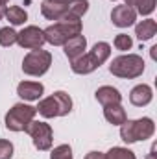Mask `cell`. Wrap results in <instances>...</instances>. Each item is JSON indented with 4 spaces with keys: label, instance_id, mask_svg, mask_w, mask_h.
Here are the masks:
<instances>
[{
    "label": "cell",
    "instance_id": "1",
    "mask_svg": "<svg viewBox=\"0 0 157 159\" xmlns=\"http://www.w3.org/2000/svg\"><path fill=\"white\" fill-rule=\"evenodd\" d=\"M109 56H111V44L105 43V41H100L89 52H85L83 56H79L76 61L70 63L72 72H76V74H91L98 67H102L109 59Z\"/></svg>",
    "mask_w": 157,
    "mask_h": 159
},
{
    "label": "cell",
    "instance_id": "2",
    "mask_svg": "<svg viewBox=\"0 0 157 159\" xmlns=\"http://www.w3.org/2000/svg\"><path fill=\"white\" fill-rule=\"evenodd\" d=\"M43 32H44L46 43H50L52 46H63L69 39L81 34V20L74 19V17H63L61 20L50 24Z\"/></svg>",
    "mask_w": 157,
    "mask_h": 159
},
{
    "label": "cell",
    "instance_id": "3",
    "mask_svg": "<svg viewBox=\"0 0 157 159\" xmlns=\"http://www.w3.org/2000/svg\"><path fill=\"white\" fill-rule=\"evenodd\" d=\"M109 72L117 78L124 80H135L142 76L144 72V59L139 54H124L118 56L111 61L109 65Z\"/></svg>",
    "mask_w": 157,
    "mask_h": 159
},
{
    "label": "cell",
    "instance_id": "4",
    "mask_svg": "<svg viewBox=\"0 0 157 159\" xmlns=\"http://www.w3.org/2000/svg\"><path fill=\"white\" fill-rule=\"evenodd\" d=\"M155 133V124L150 117H142V119L135 120H126L120 126V139L128 144L139 143V141H146Z\"/></svg>",
    "mask_w": 157,
    "mask_h": 159
},
{
    "label": "cell",
    "instance_id": "5",
    "mask_svg": "<svg viewBox=\"0 0 157 159\" xmlns=\"http://www.w3.org/2000/svg\"><path fill=\"white\" fill-rule=\"evenodd\" d=\"M35 109L44 119L65 117V115H69L72 111V98L65 91H56L52 96L39 100V106Z\"/></svg>",
    "mask_w": 157,
    "mask_h": 159
},
{
    "label": "cell",
    "instance_id": "6",
    "mask_svg": "<svg viewBox=\"0 0 157 159\" xmlns=\"http://www.w3.org/2000/svg\"><path fill=\"white\" fill-rule=\"evenodd\" d=\"M37 109L28 104H15L7 113H6V128L9 131H24L26 126L35 119Z\"/></svg>",
    "mask_w": 157,
    "mask_h": 159
},
{
    "label": "cell",
    "instance_id": "7",
    "mask_svg": "<svg viewBox=\"0 0 157 159\" xmlns=\"http://www.w3.org/2000/svg\"><path fill=\"white\" fill-rule=\"evenodd\" d=\"M50 65H52V54L43 50V48H37V50H32L30 54L24 56V59H22V72L28 74V76L39 78V76L48 72Z\"/></svg>",
    "mask_w": 157,
    "mask_h": 159
},
{
    "label": "cell",
    "instance_id": "8",
    "mask_svg": "<svg viewBox=\"0 0 157 159\" xmlns=\"http://www.w3.org/2000/svg\"><path fill=\"white\" fill-rule=\"evenodd\" d=\"M32 141H34V146L39 150V152H46L52 148V143H54V131L50 128V124L46 122H41V120H32L26 129H24Z\"/></svg>",
    "mask_w": 157,
    "mask_h": 159
},
{
    "label": "cell",
    "instance_id": "9",
    "mask_svg": "<svg viewBox=\"0 0 157 159\" xmlns=\"http://www.w3.org/2000/svg\"><path fill=\"white\" fill-rule=\"evenodd\" d=\"M44 32L39 26H26L17 34V44L26 50H37L44 44Z\"/></svg>",
    "mask_w": 157,
    "mask_h": 159
},
{
    "label": "cell",
    "instance_id": "10",
    "mask_svg": "<svg viewBox=\"0 0 157 159\" xmlns=\"http://www.w3.org/2000/svg\"><path fill=\"white\" fill-rule=\"evenodd\" d=\"M137 20V13L133 7L122 4V6H117L113 7L111 11V22L117 26V28H128V26H133Z\"/></svg>",
    "mask_w": 157,
    "mask_h": 159
},
{
    "label": "cell",
    "instance_id": "11",
    "mask_svg": "<svg viewBox=\"0 0 157 159\" xmlns=\"http://www.w3.org/2000/svg\"><path fill=\"white\" fill-rule=\"evenodd\" d=\"M69 6L70 4H67V2H59V0H44L43 4H41V13H43V17L46 19V20H61L65 15H67V11H69Z\"/></svg>",
    "mask_w": 157,
    "mask_h": 159
},
{
    "label": "cell",
    "instance_id": "12",
    "mask_svg": "<svg viewBox=\"0 0 157 159\" xmlns=\"http://www.w3.org/2000/svg\"><path fill=\"white\" fill-rule=\"evenodd\" d=\"M44 93V85L41 81H20L17 85V94L22 98V100H28V102H34V100H39Z\"/></svg>",
    "mask_w": 157,
    "mask_h": 159
},
{
    "label": "cell",
    "instance_id": "13",
    "mask_svg": "<svg viewBox=\"0 0 157 159\" xmlns=\"http://www.w3.org/2000/svg\"><path fill=\"white\" fill-rule=\"evenodd\" d=\"M154 100V91L150 85L146 83H141V85H135L129 93V102L135 106V107H144L148 106L150 102Z\"/></svg>",
    "mask_w": 157,
    "mask_h": 159
},
{
    "label": "cell",
    "instance_id": "14",
    "mask_svg": "<svg viewBox=\"0 0 157 159\" xmlns=\"http://www.w3.org/2000/svg\"><path fill=\"white\" fill-rule=\"evenodd\" d=\"M85 50H87V39H85L81 34L76 35V37H72V39H69L63 44V52H65V56L69 57L70 63L76 61L79 56H83Z\"/></svg>",
    "mask_w": 157,
    "mask_h": 159
},
{
    "label": "cell",
    "instance_id": "15",
    "mask_svg": "<svg viewBox=\"0 0 157 159\" xmlns=\"http://www.w3.org/2000/svg\"><path fill=\"white\" fill-rule=\"evenodd\" d=\"M96 100L105 107V106H113V104H122V94L117 87L111 85H102L96 89Z\"/></svg>",
    "mask_w": 157,
    "mask_h": 159
},
{
    "label": "cell",
    "instance_id": "16",
    "mask_svg": "<svg viewBox=\"0 0 157 159\" xmlns=\"http://www.w3.org/2000/svg\"><path fill=\"white\" fill-rule=\"evenodd\" d=\"M104 117L109 124L113 126H122L128 117H126V109L122 107V104H113V106H105L104 107Z\"/></svg>",
    "mask_w": 157,
    "mask_h": 159
},
{
    "label": "cell",
    "instance_id": "17",
    "mask_svg": "<svg viewBox=\"0 0 157 159\" xmlns=\"http://www.w3.org/2000/svg\"><path fill=\"white\" fill-rule=\"evenodd\" d=\"M157 34V22L154 19H144L135 26V35L141 41H150Z\"/></svg>",
    "mask_w": 157,
    "mask_h": 159
},
{
    "label": "cell",
    "instance_id": "18",
    "mask_svg": "<svg viewBox=\"0 0 157 159\" xmlns=\"http://www.w3.org/2000/svg\"><path fill=\"white\" fill-rule=\"evenodd\" d=\"M4 17L9 20L11 26H20L28 20V13L20 7V6H7L4 9Z\"/></svg>",
    "mask_w": 157,
    "mask_h": 159
},
{
    "label": "cell",
    "instance_id": "19",
    "mask_svg": "<svg viewBox=\"0 0 157 159\" xmlns=\"http://www.w3.org/2000/svg\"><path fill=\"white\" fill-rule=\"evenodd\" d=\"M126 6L133 7L137 15H142V17H148L154 13L157 6V0H124Z\"/></svg>",
    "mask_w": 157,
    "mask_h": 159
},
{
    "label": "cell",
    "instance_id": "20",
    "mask_svg": "<svg viewBox=\"0 0 157 159\" xmlns=\"http://www.w3.org/2000/svg\"><path fill=\"white\" fill-rule=\"evenodd\" d=\"M89 11V0H72L69 6V11L65 17H74V19H81L85 13Z\"/></svg>",
    "mask_w": 157,
    "mask_h": 159
},
{
    "label": "cell",
    "instance_id": "21",
    "mask_svg": "<svg viewBox=\"0 0 157 159\" xmlns=\"http://www.w3.org/2000/svg\"><path fill=\"white\" fill-rule=\"evenodd\" d=\"M105 159H137V156L129 150V148H124V146H113L107 154Z\"/></svg>",
    "mask_w": 157,
    "mask_h": 159
},
{
    "label": "cell",
    "instance_id": "22",
    "mask_svg": "<svg viewBox=\"0 0 157 159\" xmlns=\"http://www.w3.org/2000/svg\"><path fill=\"white\" fill-rule=\"evenodd\" d=\"M17 43V32L11 28V26H6V28H0V46H13Z\"/></svg>",
    "mask_w": 157,
    "mask_h": 159
},
{
    "label": "cell",
    "instance_id": "23",
    "mask_svg": "<svg viewBox=\"0 0 157 159\" xmlns=\"http://www.w3.org/2000/svg\"><path fill=\"white\" fill-rule=\"evenodd\" d=\"M113 44H115V48L120 50V52H126V50H131V46H133V39L128 35V34H118L115 41H113Z\"/></svg>",
    "mask_w": 157,
    "mask_h": 159
},
{
    "label": "cell",
    "instance_id": "24",
    "mask_svg": "<svg viewBox=\"0 0 157 159\" xmlns=\"http://www.w3.org/2000/svg\"><path fill=\"white\" fill-rule=\"evenodd\" d=\"M50 159H74L72 157V148L69 144H59L52 150Z\"/></svg>",
    "mask_w": 157,
    "mask_h": 159
},
{
    "label": "cell",
    "instance_id": "25",
    "mask_svg": "<svg viewBox=\"0 0 157 159\" xmlns=\"http://www.w3.org/2000/svg\"><path fill=\"white\" fill-rule=\"evenodd\" d=\"M13 157V144L7 139H0V159H11Z\"/></svg>",
    "mask_w": 157,
    "mask_h": 159
},
{
    "label": "cell",
    "instance_id": "26",
    "mask_svg": "<svg viewBox=\"0 0 157 159\" xmlns=\"http://www.w3.org/2000/svg\"><path fill=\"white\" fill-rule=\"evenodd\" d=\"M83 159H105V154H102V152H89Z\"/></svg>",
    "mask_w": 157,
    "mask_h": 159
},
{
    "label": "cell",
    "instance_id": "27",
    "mask_svg": "<svg viewBox=\"0 0 157 159\" xmlns=\"http://www.w3.org/2000/svg\"><path fill=\"white\" fill-rule=\"evenodd\" d=\"M155 150H157V146L154 144V146H152V150H150V154L146 156V159H157V156H155Z\"/></svg>",
    "mask_w": 157,
    "mask_h": 159
},
{
    "label": "cell",
    "instance_id": "28",
    "mask_svg": "<svg viewBox=\"0 0 157 159\" xmlns=\"http://www.w3.org/2000/svg\"><path fill=\"white\" fill-rule=\"evenodd\" d=\"M155 50H157V46H152V48H150V54H152V59H157V56H155Z\"/></svg>",
    "mask_w": 157,
    "mask_h": 159
},
{
    "label": "cell",
    "instance_id": "29",
    "mask_svg": "<svg viewBox=\"0 0 157 159\" xmlns=\"http://www.w3.org/2000/svg\"><path fill=\"white\" fill-rule=\"evenodd\" d=\"M7 2L9 0H0V9H6L7 7Z\"/></svg>",
    "mask_w": 157,
    "mask_h": 159
},
{
    "label": "cell",
    "instance_id": "30",
    "mask_svg": "<svg viewBox=\"0 0 157 159\" xmlns=\"http://www.w3.org/2000/svg\"><path fill=\"white\" fill-rule=\"evenodd\" d=\"M2 17H4V9H0V20H2Z\"/></svg>",
    "mask_w": 157,
    "mask_h": 159
},
{
    "label": "cell",
    "instance_id": "31",
    "mask_svg": "<svg viewBox=\"0 0 157 159\" xmlns=\"http://www.w3.org/2000/svg\"><path fill=\"white\" fill-rule=\"evenodd\" d=\"M59 2H67V4H70V2H72V0H59Z\"/></svg>",
    "mask_w": 157,
    "mask_h": 159
}]
</instances>
